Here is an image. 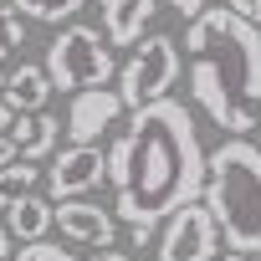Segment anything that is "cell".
<instances>
[{"mask_svg":"<svg viewBox=\"0 0 261 261\" xmlns=\"http://www.w3.org/2000/svg\"><path fill=\"white\" fill-rule=\"evenodd\" d=\"M134 118L108 144V179H113V215L128 225H159L185 200L205 190V144L195 113L179 97H154L128 108Z\"/></svg>","mask_w":261,"mask_h":261,"instance_id":"obj_1","label":"cell"},{"mask_svg":"<svg viewBox=\"0 0 261 261\" xmlns=\"http://www.w3.org/2000/svg\"><path fill=\"white\" fill-rule=\"evenodd\" d=\"M190 97L225 134H251L261 108V26L230 6L200 11L185 26Z\"/></svg>","mask_w":261,"mask_h":261,"instance_id":"obj_2","label":"cell"},{"mask_svg":"<svg viewBox=\"0 0 261 261\" xmlns=\"http://www.w3.org/2000/svg\"><path fill=\"white\" fill-rule=\"evenodd\" d=\"M200 200L230 251H261V149L246 134H230L215 154H205Z\"/></svg>","mask_w":261,"mask_h":261,"instance_id":"obj_3","label":"cell"},{"mask_svg":"<svg viewBox=\"0 0 261 261\" xmlns=\"http://www.w3.org/2000/svg\"><path fill=\"white\" fill-rule=\"evenodd\" d=\"M41 67H46L51 87L77 92V87H92V82H108V77H113V46H108V36L92 31V26H67V31L51 36Z\"/></svg>","mask_w":261,"mask_h":261,"instance_id":"obj_4","label":"cell"},{"mask_svg":"<svg viewBox=\"0 0 261 261\" xmlns=\"http://www.w3.org/2000/svg\"><path fill=\"white\" fill-rule=\"evenodd\" d=\"M185 62H179V41L174 36H144V46L123 62L118 72V97L123 108H144L154 97H169V87L179 82Z\"/></svg>","mask_w":261,"mask_h":261,"instance_id":"obj_5","label":"cell"},{"mask_svg":"<svg viewBox=\"0 0 261 261\" xmlns=\"http://www.w3.org/2000/svg\"><path fill=\"white\" fill-rule=\"evenodd\" d=\"M164 236H159V261H210L220 246V230L205 210V200H185L179 210L164 215Z\"/></svg>","mask_w":261,"mask_h":261,"instance_id":"obj_6","label":"cell"},{"mask_svg":"<svg viewBox=\"0 0 261 261\" xmlns=\"http://www.w3.org/2000/svg\"><path fill=\"white\" fill-rule=\"evenodd\" d=\"M108 179V154L97 144H67L62 154H51L46 164V190L51 200H72V195H87Z\"/></svg>","mask_w":261,"mask_h":261,"instance_id":"obj_7","label":"cell"},{"mask_svg":"<svg viewBox=\"0 0 261 261\" xmlns=\"http://www.w3.org/2000/svg\"><path fill=\"white\" fill-rule=\"evenodd\" d=\"M118 118H123L118 87L92 82V87H77V92H72V102H67V128H62V134H67L72 144H97Z\"/></svg>","mask_w":261,"mask_h":261,"instance_id":"obj_8","label":"cell"},{"mask_svg":"<svg viewBox=\"0 0 261 261\" xmlns=\"http://www.w3.org/2000/svg\"><path fill=\"white\" fill-rule=\"evenodd\" d=\"M51 225H57L67 241L92 246V251L118 241V215H113V210H102V205H92V200H82V195L57 200V205H51Z\"/></svg>","mask_w":261,"mask_h":261,"instance_id":"obj_9","label":"cell"},{"mask_svg":"<svg viewBox=\"0 0 261 261\" xmlns=\"http://www.w3.org/2000/svg\"><path fill=\"white\" fill-rule=\"evenodd\" d=\"M159 0H102V36L108 46H134L144 26L154 21Z\"/></svg>","mask_w":261,"mask_h":261,"instance_id":"obj_10","label":"cell"},{"mask_svg":"<svg viewBox=\"0 0 261 261\" xmlns=\"http://www.w3.org/2000/svg\"><path fill=\"white\" fill-rule=\"evenodd\" d=\"M57 139H62V123L46 113V108H36V113H16V123H11V144H16V154L21 159H51V149H57Z\"/></svg>","mask_w":261,"mask_h":261,"instance_id":"obj_11","label":"cell"},{"mask_svg":"<svg viewBox=\"0 0 261 261\" xmlns=\"http://www.w3.org/2000/svg\"><path fill=\"white\" fill-rule=\"evenodd\" d=\"M6 102L16 108V113H36V108H46V97H51V77H46V67H36V62H21V67H11L6 72Z\"/></svg>","mask_w":261,"mask_h":261,"instance_id":"obj_12","label":"cell"},{"mask_svg":"<svg viewBox=\"0 0 261 261\" xmlns=\"http://www.w3.org/2000/svg\"><path fill=\"white\" fill-rule=\"evenodd\" d=\"M6 230L16 241H41L51 230V200H41L36 190H26L16 205H6Z\"/></svg>","mask_w":261,"mask_h":261,"instance_id":"obj_13","label":"cell"},{"mask_svg":"<svg viewBox=\"0 0 261 261\" xmlns=\"http://www.w3.org/2000/svg\"><path fill=\"white\" fill-rule=\"evenodd\" d=\"M36 179H41V169H31V159H11V164H0V210L6 205H16L26 190H36Z\"/></svg>","mask_w":261,"mask_h":261,"instance_id":"obj_14","label":"cell"},{"mask_svg":"<svg viewBox=\"0 0 261 261\" xmlns=\"http://www.w3.org/2000/svg\"><path fill=\"white\" fill-rule=\"evenodd\" d=\"M82 6H87V0H11V11H21L26 21H41V26H62Z\"/></svg>","mask_w":261,"mask_h":261,"instance_id":"obj_15","label":"cell"},{"mask_svg":"<svg viewBox=\"0 0 261 261\" xmlns=\"http://www.w3.org/2000/svg\"><path fill=\"white\" fill-rule=\"evenodd\" d=\"M11 261H77V256H72V251H62L57 241H46V236H41V241H26V251H16Z\"/></svg>","mask_w":261,"mask_h":261,"instance_id":"obj_16","label":"cell"},{"mask_svg":"<svg viewBox=\"0 0 261 261\" xmlns=\"http://www.w3.org/2000/svg\"><path fill=\"white\" fill-rule=\"evenodd\" d=\"M230 11H241V16H251V21H261V0H225Z\"/></svg>","mask_w":261,"mask_h":261,"instance_id":"obj_17","label":"cell"},{"mask_svg":"<svg viewBox=\"0 0 261 261\" xmlns=\"http://www.w3.org/2000/svg\"><path fill=\"white\" fill-rule=\"evenodd\" d=\"M169 6H174V11L190 21V16H200V11H205V0H169Z\"/></svg>","mask_w":261,"mask_h":261,"instance_id":"obj_18","label":"cell"},{"mask_svg":"<svg viewBox=\"0 0 261 261\" xmlns=\"http://www.w3.org/2000/svg\"><path fill=\"white\" fill-rule=\"evenodd\" d=\"M11 256H16V236L0 225V261H11Z\"/></svg>","mask_w":261,"mask_h":261,"instance_id":"obj_19","label":"cell"},{"mask_svg":"<svg viewBox=\"0 0 261 261\" xmlns=\"http://www.w3.org/2000/svg\"><path fill=\"white\" fill-rule=\"evenodd\" d=\"M128 241H134V246H139V251H144V246H149V241H154V225H134V236H128Z\"/></svg>","mask_w":261,"mask_h":261,"instance_id":"obj_20","label":"cell"},{"mask_svg":"<svg viewBox=\"0 0 261 261\" xmlns=\"http://www.w3.org/2000/svg\"><path fill=\"white\" fill-rule=\"evenodd\" d=\"M87 261H128V256H123V251H113V246H97Z\"/></svg>","mask_w":261,"mask_h":261,"instance_id":"obj_21","label":"cell"},{"mask_svg":"<svg viewBox=\"0 0 261 261\" xmlns=\"http://www.w3.org/2000/svg\"><path fill=\"white\" fill-rule=\"evenodd\" d=\"M16 159V144H11V134H0V164H11Z\"/></svg>","mask_w":261,"mask_h":261,"instance_id":"obj_22","label":"cell"},{"mask_svg":"<svg viewBox=\"0 0 261 261\" xmlns=\"http://www.w3.org/2000/svg\"><path fill=\"white\" fill-rule=\"evenodd\" d=\"M11 123H16V108H11L6 97H0V128H11Z\"/></svg>","mask_w":261,"mask_h":261,"instance_id":"obj_23","label":"cell"},{"mask_svg":"<svg viewBox=\"0 0 261 261\" xmlns=\"http://www.w3.org/2000/svg\"><path fill=\"white\" fill-rule=\"evenodd\" d=\"M210 261H251V251H230V256H210Z\"/></svg>","mask_w":261,"mask_h":261,"instance_id":"obj_24","label":"cell"},{"mask_svg":"<svg viewBox=\"0 0 261 261\" xmlns=\"http://www.w3.org/2000/svg\"><path fill=\"white\" fill-rule=\"evenodd\" d=\"M6 51H16V46H11V41H6V36H0V57H6Z\"/></svg>","mask_w":261,"mask_h":261,"instance_id":"obj_25","label":"cell"},{"mask_svg":"<svg viewBox=\"0 0 261 261\" xmlns=\"http://www.w3.org/2000/svg\"><path fill=\"white\" fill-rule=\"evenodd\" d=\"M0 87H6V67H0Z\"/></svg>","mask_w":261,"mask_h":261,"instance_id":"obj_26","label":"cell"}]
</instances>
